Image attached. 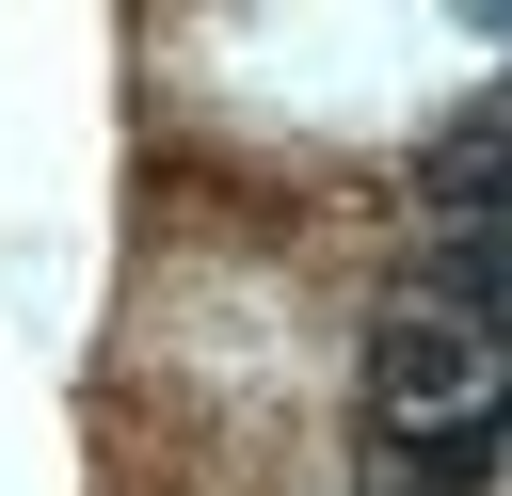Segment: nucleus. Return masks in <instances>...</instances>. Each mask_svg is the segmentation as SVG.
<instances>
[{
    "label": "nucleus",
    "mask_w": 512,
    "mask_h": 496,
    "mask_svg": "<svg viewBox=\"0 0 512 496\" xmlns=\"http://www.w3.org/2000/svg\"><path fill=\"white\" fill-rule=\"evenodd\" d=\"M416 208L448 240H512V112H448L416 144Z\"/></svg>",
    "instance_id": "nucleus-2"
},
{
    "label": "nucleus",
    "mask_w": 512,
    "mask_h": 496,
    "mask_svg": "<svg viewBox=\"0 0 512 496\" xmlns=\"http://www.w3.org/2000/svg\"><path fill=\"white\" fill-rule=\"evenodd\" d=\"M496 32H512V16H496ZM496 112H512V96H496Z\"/></svg>",
    "instance_id": "nucleus-5"
},
{
    "label": "nucleus",
    "mask_w": 512,
    "mask_h": 496,
    "mask_svg": "<svg viewBox=\"0 0 512 496\" xmlns=\"http://www.w3.org/2000/svg\"><path fill=\"white\" fill-rule=\"evenodd\" d=\"M512 464V416H448V432H368V496H480Z\"/></svg>",
    "instance_id": "nucleus-3"
},
{
    "label": "nucleus",
    "mask_w": 512,
    "mask_h": 496,
    "mask_svg": "<svg viewBox=\"0 0 512 496\" xmlns=\"http://www.w3.org/2000/svg\"><path fill=\"white\" fill-rule=\"evenodd\" d=\"M400 288H416V304H448L464 336H496V352H512V240H432Z\"/></svg>",
    "instance_id": "nucleus-4"
},
{
    "label": "nucleus",
    "mask_w": 512,
    "mask_h": 496,
    "mask_svg": "<svg viewBox=\"0 0 512 496\" xmlns=\"http://www.w3.org/2000/svg\"><path fill=\"white\" fill-rule=\"evenodd\" d=\"M448 416H512V352L464 336L448 304L384 288V320H368V432H448Z\"/></svg>",
    "instance_id": "nucleus-1"
}]
</instances>
